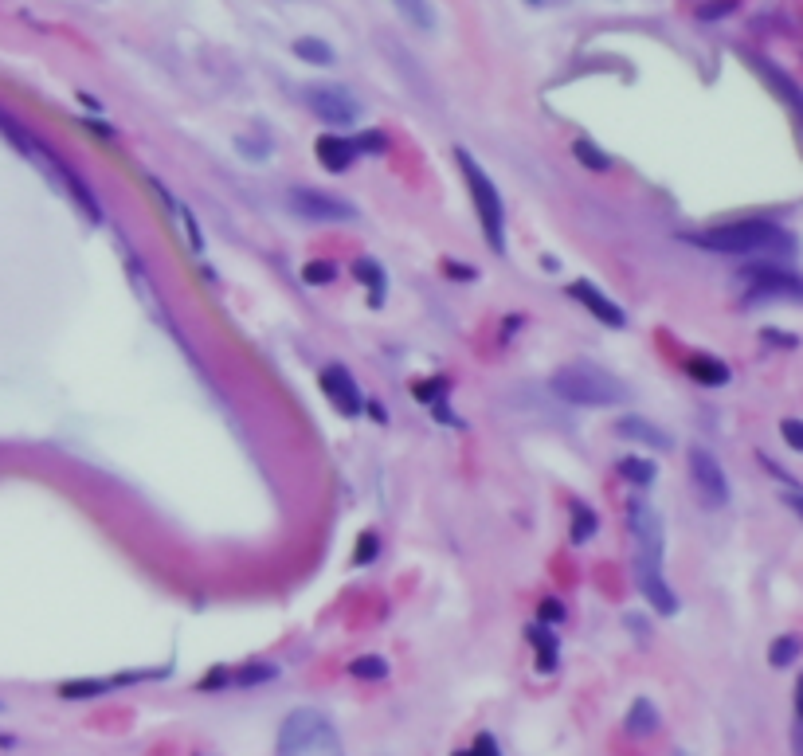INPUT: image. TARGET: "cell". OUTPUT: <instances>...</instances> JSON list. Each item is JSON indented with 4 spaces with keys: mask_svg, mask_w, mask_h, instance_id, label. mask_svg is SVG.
<instances>
[{
    "mask_svg": "<svg viewBox=\"0 0 803 756\" xmlns=\"http://www.w3.org/2000/svg\"><path fill=\"white\" fill-rule=\"evenodd\" d=\"M796 655H800V639H796V635H780V639L772 643V651H768V662H772V666H792Z\"/></svg>",
    "mask_w": 803,
    "mask_h": 756,
    "instance_id": "cell-25",
    "label": "cell"
},
{
    "mask_svg": "<svg viewBox=\"0 0 803 756\" xmlns=\"http://www.w3.org/2000/svg\"><path fill=\"white\" fill-rule=\"evenodd\" d=\"M796 713H800V729H803V678H800V690H796Z\"/></svg>",
    "mask_w": 803,
    "mask_h": 756,
    "instance_id": "cell-34",
    "label": "cell"
},
{
    "mask_svg": "<svg viewBox=\"0 0 803 756\" xmlns=\"http://www.w3.org/2000/svg\"><path fill=\"white\" fill-rule=\"evenodd\" d=\"M592 533H596V514L584 510V502H572V541L584 545Z\"/></svg>",
    "mask_w": 803,
    "mask_h": 756,
    "instance_id": "cell-23",
    "label": "cell"
},
{
    "mask_svg": "<svg viewBox=\"0 0 803 756\" xmlns=\"http://www.w3.org/2000/svg\"><path fill=\"white\" fill-rule=\"evenodd\" d=\"M165 670H134V674H114V678H79V682H63L59 694L63 698H98V694H110L118 686H130V682H142V678H161Z\"/></svg>",
    "mask_w": 803,
    "mask_h": 756,
    "instance_id": "cell-12",
    "label": "cell"
},
{
    "mask_svg": "<svg viewBox=\"0 0 803 756\" xmlns=\"http://www.w3.org/2000/svg\"><path fill=\"white\" fill-rule=\"evenodd\" d=\"M455 756H502V753H498V741H494L490 733H482L471 749H463V753H455Z\"/></svg>",
    "mask_w": 803,
    "mask_h": 756,
    "instance_id": "cell-30",
    "label": "cell"
},
{
    "mask_svg": "<svg viewBox=\"0 0 803 756\" xmlns=\"http://www.w3.org/2000/svg\"><path fill=\"white\" fill-rule=\"evenodd\" d=\"M314 153H318V161H322V169H330V173H345L349 165H353V157L361 153L353 138H337V134H322L318 145H314Z\"/></svg>",
    "mask_w": 803,
    "mask_h": 756,
    "instance_id": "cell-13",
    "label": "cell"
},
{
    "mask_svg": "<svg viewBox=\"0 0 803 756\" xmlns=\"http://www.w3.org/2000/svg\"><path fill=\"white\" fill-rule=\"evenodd\" d=\"M568 294L596 318V322H604L608 330H623L627 326V314H623V306H615L612 298L600 290L596 283H588V279H576V283L568 286Z\"/></svg>",
    "mask_w": 803,
    "mask_h": 756,
    "instance_id": "cell-10",
    "label": "cell"
},
{
    "mask_svg": "<svg viewBox=\"0 0 803 756\" xmlns=\"http://www.w3.org/2000/svg\"><path fill=\"white\" fill-rule=\"evenodd\" d=\"M690 482H694V494L706 510H721L729 502V478L721 471L717 455L706 451V447H690Z\"/></svg>",
    "mask_w": 803,
    "mask_h": 756,
    "instance_id": "cell-8",
    "label": "cell"
},
{
    "mask_svg": "<svg viewBox=\"0 0 803 756\" xmlns=\"http://www.w3.org/2000/svg\"><path fill=\"white\" fill-rule=\"evenodd\" d=\"M271 678H279V666H271V662H251V666L236 670L239 686H259V682H271Z\"/></svg>",
    "mask_w": 803,
    "mask_h": 756,
    "instance_id": "cell-24",
    "label": "cell"
},
{
    "mask_svg": "<svg viewBox=\"0 0 803 756\" xmlns=\"http://www.w3.org/2000/svg\"><path fill=\"white\" fill-rule=\"evenodd\" d=\"M302 102L314 110L318 122H326L333 130H349V126L361 122V102L341 83H310L302 91Z\"/></svg>",
    "mask_w": 803,
    "mask_h": 756,
    "instance_id": "cell-6",
    "label": "cell"
},
{
    "mask_svg": "<svg viewBox=\"0 0 803 756\" xmlns=\"http://www.w3.org/2000/svg\"><path fill=\"white\" fill-rule=\"evenodd\" d=\"M686 373L698 380V384H709V388L729 384V365L717 361V357H709V353H694V357L686 361Z\"/></svg>",
    "mask_w": 803,
    "mask_h": 756,
    "instance_id": "cell-14",
    "label": "cell"
},
{
    "mask_svg": "<svg viewBox=\"0 0 803 756\" xmlns=\"http://www.w3.org/2000/svg\"><path fill=\"white\" fill-rule=\"evenodd\" d=\"M627 521H631V537H635V580H639V592L651 600L655 612L674 615L678 612V596L670 592L666 572H662V545H666L662 518L655 514L651 502L631 498Z\"/></svg>",
    "mask_w": 803,
    "mask_h": 756,
    "instance_id": "cell-1",
    "label": "cell"
},
{
    "mask_svg": "<svg viewBox=\"0 0 803 756\" xmlns=\"http://www.w3.org/2000/svg\"><path fill=\"white\" fill-rule=\"evenodd\" d=\"M572 149H576L580 165H588V169H612V157H608V153H600V149H596L592 142H584V138H580V142L572 145Z\"/></svg>",
    "mask_w": 803,
    "mask_h": 756,
    "instance_id": "cell-26",
    "label": "cell"
},
{
    "mask_svg": "<svg viewBox=\"0 0 803 756\" xmlns=\"http://www.w3.org/2000/svg\"><path fill=\"white\" fill-rule=\"evenodd\" d=\"M396 4V12L416 28V32H431L435 28V8H431V0H392Z\"/></svg>",
    "mask_w": 803,
    "mask_h": 756,
    "instance_id": "cell-19",
    "label": "cell"
},
{
    "mask_svg": "<svg viewBox=\"0 0 803 756\" xmlns=\"http://www.w3.org/2000/svg\"><path fill=\"white\" fill-rule=\"evenodd\" d=\"M768 298H803V279L784 267H749L745 271V302H768Z\"/></svg>",
    "mask_w": 803,
    "mask_h": 756,
    "instance_id": "cell-9",
    "label": "cell"
},
{
    "mask_svg": "<svg viewBox=\"0 0 803 756\" xmlns=\"http://www.w3.org/2000/svg\"><path fill=\"white\" fill-rule=\"evenodd\" d=\"M756 67H760V75H764V79H768V83H772V87L784 95V102H788V106L800 114V122H803V91H800V87H796V83H792L784 71H776L772 63H756Z\"/></svg>",
    "mask_w": 803,
    "mask_h": 756,
    "instance_id": "cell-16",
    "label": "cell"
},
{
    "mask_svg": "<svg viewBox=\"0 0 803 756\" xmlns=\"http://www.w3.org/2000/svg\"><path fill=\"white\" fill-rule=\"evenodd\" d=\"M322 388H326V396H330L333 408H337L341 416H361V408H365V396H361V388L353 384L349 369L330 365V369L322 373Z\"/></svg>",
    "mask_w": 803,
    "mask_h": 756,
    "instance_id": "cell-11",
    "label": "cell"
},
{
    "mask_svg": "<svg viewBox=\"0 0 803 756\" xmlns=\"http://www.w3.org/2000/svg\"><path fill=\"white\" fill-rule=\"evenodd\" d=\"M275 756H345L337 725L322 709H294L286 713L283 729H279V749Z\"/></svg>",
    "mask_w": 803,
    "mask_h": 756,
    "instance_id": "cell-4",
    "label": "cell"
},
{
    "mask_svg": "<svg viewBox=\"0 0 803 756\" xmlns=\"http://www.w3.org/2000/svg\"><path fill=\"white\" fill-rule=\"evenodd\" d=\"M615 431L627 435V439H639V443H647V447H655V451H670V435H662L659 427L639 420V416H623V420L615 424Z\"/></svg>",
    "mask_w": 803,
    "mask_h": 756,
    "instance_id": "cell-15",
    "label": "cell"
},
{
    "mask_svg": "<svg viewBox=\"0 0 803 756\" xmlns=\"http://www.w3.org/2000/svg\"><path fill=\"white\" fill-rule=\"evenodd\" d=\"M349 674L361 678V682H384L388 678V662L380 655H361V659L349 662Z\"/></svg>",
    "mask_w": 803,
    "mask_h": 756,
    "instance_id": "cell-22",
    "label": "cell"
},
{
    "mask_svg": "<svg viewBox=\"0 0 803 756\" xmlns=\"http://www.w3.org/2000/svg\"><path fill=\"white\" fill-rule=\"evenodd\" d=\"M373 553H377V537L369 533V537H361V545H357V557H353V565H365V561H373Z\"/></svg>",
    "mask_w": 803,
    "mask_h": 756,
    "instance_id": "cell-31",
    "label": "cell"
},
{
    "mask_svg": "<svg viewBox=\"0 0 803 756\" xmlns=\"http://www.w3.org/2000/svg\"><path fill=\"white\" fill-rule=\"evenodd\" d=\"M615 471H619V478H627L631 486H651V482H655V474H659V467H655L651 459L627 455V459H619V463H615Z\"/></svg>",
    "mask_w": 803,
    "mask_h": 756,
    "instance_id": "cell-21",
    "label": "cell"
},
{
    "mask_svg": "<svg viewBox=\"0 0 803 756\" xmlns=\"http://www.w3.org/2000/svg\"><path fill=\"white\" fill-rule=\"evenodd\" d=\"M294 55L306 59V63H314V67H333V59H337V51L326 40H318V36H298L294 40Z\"/></svg>",
    "mask_w": 803,
    "mask_h": 756,
    "instance_id": "cell-18",
    "label": "cell"
},
{
    "mask_svg": "<svg viewBox=\"0 0 803 756\" xmlns=\"http://www.w3.org/2000/svg\"><path fill=\"white\" fill-rule=\"evenodd\" d=\"M529 639H533V647H537V670L549 674V670L557 666V635H549V627L533 623V627H529Z\"/></svg>",
    "mask_w": 803,
    "mask_h": 756,
    "instance_id": "cell-20",
    "label": "cell"
},
{
    "mask_svg": "<svg viewBox=\"0 0 803 756\" xmlns=\"http://www.w3.org/2000/svg\"><path fill=\"white\" fill-rule=\"evenodd\" d=\"M623 725H627L631 737H647V733L659 729V713H655V706H651L647 698H635V706H631V713H627Z\"/></svg>",
    "mask_w": 803,
    "mask_h": 756,
    "instance_id": "cell-17",
    "label": "cell"
},
{
    "mask_svg": "<svg viewBox=\"0 0 803 756\" xmlns=\"http://www.w3.org/2000/svg\"><path fill=\"white\" fill-rule=\"evenodd\" d=\"M792 745H796V756H803V729L796 725V737H792Z\"/></svg>",
    "mask_w": 803,
    "mask_h": 756,
    "instance_id": "cell-35",
    "label": "cell"
},
{
    "mask_svg": "<svg viewBox=\"0 0 803 756\" xmlns=\"http://www.w3.org/2000/svg\"><path fill=\"white\" fill-rule=\"evenodd\" d=\"M694 243L721 255H764V251H788L792 236L772 220H737V224H721L694 236Z\"/></svg>",
    "mask_w": 803,
    "mask_h": 756,
    "instance_id": "cell-2",
    "label": "cell"
},
{
    "mask_svg": "<svg viewBox=\"0 0 803 756\" xmlns=\"http://www.w3.org/2000/svg\"><path fill=\"white\" fill-rule=\"evenodd\" d=\"M0 745H12V737H0Z\"/></svg>",
    "mask_w": 803,
    "mask_h": 756,
    "instance_id": "cell-36",
    "label": "cell"
},
{
    "mask_svg": "<svg viewBox=\"0 0 803 756\" xmlns=\"http://www.w3.org/2000/svg\"><path fill=\"white\" fill-rule=\"evenodd\" d=\"M333 275H337V267H333V263H326V259H314V263H306V267H302V279H306V283H314V286L330 283Z\"/></svg>",
    "mask_w": 803,
    "mask_h": 756,
    "instance_id": "cell-28",
    "label": "cell"
},
{
    "mask_svg": "<svg viewBox=\"0 0 803 756\" xmlns=\"http://www.w3.org/2000/svg\"><path fill=\"white\" fill-rule=\"evenodd\" d=\"M455 161L463 169V181H467V192L474 200V212H478V224L490 239L494 251H506V208H502V196L494 189V181L486 177V169L471 157V149L455 145Z\"/></svg>",
    "mask_w": 803,
    "mask_h": 756,
    "instance_id": "cell-5",
    "label": "cell"
},
{
    "mask_svg": "<svg viewBox=\"0 0 803 756\" xmlns=\"http://www.w3.org/2000/svg\"><path fill=\"white\" fill-rule=\"evenodd\" d=\"M784 502H788V506H796V510H800V518H803V490H800V486H788Z\"/></svg>",
    "mask_w": 803,
    "mask_h": 756,
    "instance_id": "cell-33",
    "label": "cell"
},
{
    "mask_svg": "<svg viewBox=\"0 0 803 756\" xmlns=\"http://www.w3.org/2000/svg\"><path fill=\"white\" fill-rule=\"evenodd\" d=\"M549 388L557 400L576 404V408H612L619 400H627V384L596 365H565L553 373Z\"/></svg>",
    "mask_w": 803,
    "mask_h": 756,
    "instance_id": "cell-3",
    "label": "cell"
},
{
    "mask_svg": "<svg viewBox=\"0 0 803 756\" xmlns=\"http://www.w3.org/2000/svg\"><path fill=\"white\" fill-rule=\"evenodd\" d=\"M780 435H784V443H788L792 451H803V420H784V424H780Z\"/></svg>",
    "mask_w": 803,
    "mask_h": 756,
    "instance_id": "cell-29",
    "label": "cell"
},
{
    "mask_svg": "<svg viewBox=\"0 0 803 756\" xmlns=\"http://www.w3.org/2000/svg\"><path fill=\"white\" fill-rule=\"evenodd\" d=\"M353 271H357V279H361V283H373V302L380 306V298H384V275H380L377 263H373V259H361Z\"/></svg>",
    "mask_w": 803,
    "mask_h": 756,
    "instance_id": "cell-27",
    "label": "cell"
},
{
    "mask_svg": "<svg viewBox=\"0 0 803 756\" xmlns=\"http://www.w3.org/2000/svg\"><path fill=\"white\" fill-rule=\"evenodd\" d=\"M286 204L294 208V216L314 220V224H353L357 220V208L349 200L318 189H290L286 192Z\"/></svg>",
    "mask_w": 803,
    "mask_h": 756,
    "instance_id": "cell-7",
    "label": "cell"
},
{
    "mask_svg": "<svg viewBox=\"0 0 803 756\" xmlns=\"http://www.w3.org/2000/svg\"><path fill=\"white\" fill-rule=\"evenodd\" d=\"M561 615H565V608H561V604L545 600V604H541V627H553V623H561Z\"/></svg>",
    "mask_w": 803,
    "mask_h": 756,
    "instance_id": "cell-32",
    "label": "cell"
}]
</instances>
